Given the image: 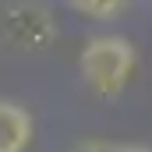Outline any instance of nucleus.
Returning a JSON list of instances; mask_svg holds the SVG:
<instances>
[{"label": "nucleus", "instance_id": "obj_1", "mask_svg": "<svg viewBox=\"0 0 152 152\" xmlns=\"http://www.w3.org/2000/svg\"><path fill=\"white\" fill-rule=\"evenodd\" d=\"M134 64H138V50L124 36H92V39H85L81 57H78L81 81L99 99L120 96L127 88L131 75H134Z\"/></svg>", "mask_w": 152, "mask_h": 152}, {"label": "nucleus", "instance_id": "obj_2", "mask_svg": "<svg viewBox=\"0 0 152 152\" xmlns=\"http://www.w3.org/2000/svg\"><path fill=\"white\" fill-rule=\"evenodd\" d=\"M36 134V120L25 106L0 99V152H28Z\"/></svg>", "mask_w": 152, "mask_h": 152}, {"label": "nucleus", "instance_id": "obj_3", "mask_svg": "<svg viewBox=\"0 0 152 152\" xmlns=\"http://www.w3.org/2000/svg\"><path fill=\"white\" fill-rule=\"evenodd\" d=\"M67 4L75 7L78 14H85V18L106 21V18H117V14L124 11V4H127V0H67Z\"/></svg>", "mask_w": 152, "mask_h": 152}, {"label": "nucleus", "instance_id": "obj_4", "mask_svg": "<svg viewBox=\"0 0 152 152\" xmlns=\"http://www.w3.org/2000/svg\"><path fill=\"white\" fill-rule=\"evenodd\" d=\"M96 152H152L149 145H99L96 142Z\"/></svg>", "mask_w": 152, "mask_h": 152}]
</instances>
